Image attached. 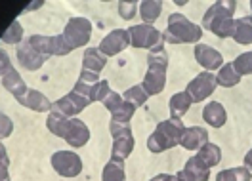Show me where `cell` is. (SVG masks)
Instances as JSON below:
<instances>
[{
	"mask_svg": "<svg viewBox=\"0 0 252 181\" xmlns=\"http://www.w3.org/2000/svg\"><path fill=\"white\" fill-rule=\"evenodd\" d=\"M147 65H162V67H168V54L164 50V46H155L153 50H149V56H147Z\"/></svg>",
	"mask_w": 252,
	"mask_h": 181,
	"instance_id": "32",
	"label": "cell"
},
{
	"mask_svg": "<svg viewBox=\"0 0 252 181\" xmlns=\"http://www.w3.org/2000/svg\"><path fill=\"white\" fill-rule=\"evenodd\" d=\"M12 121L6 117V115H2V137H6V136H10L12 134Z\"/></svg>",
	"mask_w": 252,
	"mask_h": 181,
	"instance_id": "38",
	"label": "cell"
},
{
	"mask_svg": "<svg viewBox=\"0 0 252 181\" xmlns=\"http://www.w3.org/2000/svg\"><path fill=\"white\" fill-rule=\"evenodd\" d=\"M216 82L221 88H233L241 82V75L235 71L233 61L231 63H223V67L220 69V73L216 75Z\"/></svg>",
	"mask_w": 252,
	"mask_h": 181,
	"instance_id": "24",
	"label": "cell"
},
{
	"mask_svg": "<svg viewBox=\"0 0 252 181\" xmlns=\"http://www.w3.org/2000/svg\"><path fill=\"white\" fill-rule=\"evenodd\" d=\"M21 38H23V29H21V23L14 21L8 29L2 32V42L4 44H21Z\"/></svg>",
	"mask_w": 252,
	"mask_h": 181,
	"instance_id": "30",
	"label": "cell"
},
{
	"mask_svg": "<svg viewBox=\"0 0 252 181\" xmlns=\"http://www.w3.org/2000/svg\"><path fill=\"white\" fill-rule=\"evenodd\" d=\"M143 90L147 91V95H157L164 90L166 86V67L162 65H147V73L142 82Z\"/></svg>",
	"mask_w": 252,
	"mask_h": 181,
	"instance_id": "14",
	"label": "cell"
},
{
	"mask_svg": "<svg viewBox=\"0 0 252 181\" xmlns=\"http://www.w3.org/2000/svg\"><path fill=\"white\" fill-rule=\"evenodd\" d=\"M101 180L103 181H125V160H117V158H111L109 162L103 166L101 172Z\"/></svg>",
	"mask_w": 252,
	"mask_h": 181,
	"instance_id": "26",
	"label": "cell"
},
{
	"mask_svg": "<svg viewBox=\"0 0 252 181\" xmlns=\"http://www.w3.org/2000/svg\"><path fill=\"white\" fill-rule=\"evenodd\" d=\"M128 34H130V46L134 48H142V50H153L155 46L164 44V34L153 25H134L130 27Z\"/></svg>",
	"mask_w": 252,
	"mask_h": 181,
	"instance_id": "6",
	"label": "cell"
},
{
	"mask_svg": "<svg viewBox=\"0 0 252 181\" xmlns=\"http://www.w3.org/2000/svg\"><path fill=\"white\" fill-rule=\"evenodd\" d=\"M17 101L23 107L34 111V113H48V111H52V105H54V103H50V99H48L44 93L31 90V88L25 91L23 95H19Z\"/></svg>",
	"mask_w": 252,
	"mask_h": 181,
	"instance_id": "19",
	"label": "cell"
},
{
	"mask_svg": "<svg viewBox=\"0 0 252 181\" xmlns=\"http://www.w3.org/2000/svg\"><path fill=\"white\" fill-rule=\"evenodd\" d=\"M216 86H218L216 75H212L208 71H203V73H199L189 82L186 91L191 95L193 103H201V101H205L208 95H212V91L216 90Z\"/></svg>",
	"mask_w": 252,
	"mask_h": 181,
	"instance_id": "12",
	"label": "cell"
},
{
	"mask_svg": "<svg viewBox=\"0 0 252 181\" xmlns=\"http://www.w3.org/2000/svg\"><path fill=\"white\" fill-rule=\"evenodd\" d=\"M252 174L247 166H239V168H227V170H221L220 174L216 176V181H251Z\"/></svg>",
	"mask_w": 252,
	"mask_h": 181,
	"instance_id": "28",
	"label": "cell"
},
{
	"mask_svg": "<svg viewBox=\"0 0 252 181\" xmlns=\"http://www.w3.org/2000/svg\"><path fill=\"white\" fill-rule=\"evenodd\" d=\"M184 130H186L184 121H178V119L158 122L155 132L147 137V149L151 152H162L174 149L176 145H180V137H182Z\"/></svg>",
	"mask_w": 252,
	"mask_h": 181,
	"instance_id": "3",
	"label": "cell"
},
{
	"mask_svg": "<svg viewBox=\"0 0 252 181\" xmlns=\"http://www.w3.org/2000/svg\"><path fill=\"white\" fill-rule=\"evenodd\" d=\"M134 113H136V107L132 105V103H128V101H125L123 105H121L119 109H117V111H115V113H113L111 121L119 122V124H128V122L132 121Z\"/></svg>",
	"mask_w": 252,
	"mask_h": 181,
	"instance_id": "31",
	"label": "cell"
},
{
	"mask_svg": "<svg viewBox=\"0 0 252 181\" xmlns=\"http://www.w3.org/2000/svg\"><path fill=\"white\" fill-rule=\"evenodd\" d=\"M107 65V58L99 52V48H88L82 56V69L92 71V73H101V69Z\"/></svg>",
	"mask_w": 252,
	"mask_h": 181,
	"instance_id": "23",
	"label": "cell"
},
{
	"mask_svg": "<svg viewBox=\"0 0 252 181\" xmlns=\"http://www.w3.org/2000/svg\"><path fill=\"white\" fill-rule=\"evenodd\" d=\"M0 75H2V86L6 88V90L10 91L14 97H19V95H23L25 91L29 90L27 86H25V80L19 76L16 69H14V65L10 63L8 60V54L2 50V54H0Z\"/></svg>",
	"mask_w": 252,
	"mask_h": 181,
	"instance_id": "9",
	"label": "cell"
},
{
	"mask_svg": "<svg viewBox=\"0 0 252 181\" xmlns=\"http://www.w3.org/2000/svg\"><path fill=\"white\" fill-rule=\"evenodd\" d=\"M245 166H247L252 172V149L247 152V156H245Z\"/></svg>",
	"mask_w": 252,
	"mask_h": 181,
	"instance_id": "39",
	"label": "cell"
},
{
	"mask_svg": "<svg viewBox=\"0 0 252 181\" xmlns=\"http://www.w3.org/2000/svg\"><path fill=\"white\" fill-rule=\"evenodd\" d=\"M233 67L239 75H252V52H245L233 60Z\"/></svg>",
	"mask_w": 252,
	"mask_h": 181,
	"instance_id": "33",
	"label": "cell"
},
{
	"mask_svg": "<svg viewBox=\"0 0 252 181\" xmlns=\"http://www.w3.org/2000/svg\"><path fill=\"white\" fill-rule=\"evenodd\" d=\"M168 178H170V174H158V176H155L153 180L149 181H168Z\"/></svg>",
	"mask_w": 252,
	"mask_h": 181,
	"instance_id": "40",
	"label": "cell"
},
{
	"mask_svg": "<svg viewBox=\"0 0 252 181\" xmlns=\"http://www.w3.org/2000/svg\"><path fill=\"white\" fill-rule=\"evenodd\" d=\"M92 101L84 95H80L77 91H71L67 95H63L62 99H58L54 105H52V111L50 113H56L60 117H65V119H75L79 113H82L86 107L90 105Z\"/></svg>",
	"mask_w": 252,
	"mask_h": 181,
	"instance_id": "10",
	"label": "cell"
},
{
	"mask_svg": "<svg viewBox=\"0 0 252 181\" xmlns=\"http://www.w3.org/2000/svg\"><path fill=\"white\" fill-rule=\"evenodd\" d=\"M162 12V2L158 0H143L140 4V15L145 25H153Z\"/></svg>",
	"mask_w": 252,
	"mask_h": 181,
	"instance_id": "25",
	"label": "cell"
},
{
	"mask_svg": "<svg viewBox=\"0 0 252 181\" xmlns=\"http://www.w3.org/2000/svg\"><path fill=\"white\" fill-rule=\"evenodd\" d=\"M168 181H184V180H182V178H178V176H170Z\"/></svg>",
	"mask_w": 252,
	"mask_h": 181,
	"instance_id": "41",
	"label": "cell"
},
{
	"mask_svg": "<svg viewBox=\"0 0 252 181\" xmlns=\"http://www.w3.org/2000/svg\"><path fill=\"white\" fill-rule=\"evenodd\" d=\"M101 103H103V107H105L111 115H113V113H115L119 107L125 103V99H123V95H121V93H117V91L111 90V93L105 97V99H103V101H101Z\"/></svg>",
	"mask_w": 252,
	"mask_h": 181,
	"instance_id": "36",
	"label": "cell"
},
{
	"mask_svg": "<svg viewBox=\"0 0 252 181\" xmlns=\"http://www.w3.org/2000/svg\"><path fill=\"white\" fill-rule=\"evenodd\" d=\"M191 105H193V99H191V95H189L188 91L174 93L172 97H170V103H168V107H170V117L182 121V117L191 109Z\"/></svg>",
	"mask_w": 252,
	"mask_h": 181,
	"instance_id": "21",
	"label": "cell"
},
{
	"mask_svg": "<svg viewBox=\"0 0 252 181\" xmlns=\"http://www.w3.org/2000/svg\"><path fill=\"white\" fill-rule=\"evenodd\" d=\"M128 46H130V34H128V30L115 29L111 30L109 34L99 42V52L105 58H113V56L125 52Z\"/></svg>",
	"mask_w": 252,
	"mask_h": 181,
	"instance_id": "13",
	"label": "cell"
},
{
	"mask_svg": "<svg viewBox=\"0 0 252 181\" xmlns=\"http://www.w3.org/2000/svg\"><path fill=\"white\" fill-rule=\"evenodd\" d=\"M208 143V132L201 126H191L182 132L180 137V145L188 151H199L201 147H205Z\"/></svg>",
	"mask_w": 252,
	"mask_h": 181,
	"instance_id": "18",
	"label": "cell"
},
{
	"mask_svg": "<svg viewBox=\"0 0 252 181\" xmlns=\"http://www.w3.org/2000/svg\"><path fill=\"white\" fill-rule=\"evenodd\" d=\"M197 156H199L208 168H212V166H218V164H220L221 151L218 145H214V143L208 141L205 147H201V149L197 151Z\"/></svg>",
	"mask_w": 252,
	"mask_h": 181,
	"instance_id": "27",
	"label": "cell"
},
{
	"mask_svg": "<svg viewBox=\"0 0 252 181\" xmlns=\"http://www.w3.org/2000/svg\"><path fill=\"white\" fill-rule=\"evenodd\" d=\"M52 168L62 178H77L82 172V160L73 151H56L52 154Z\"/></svg>",
	"mask_w": 252,
	"mask_h": 181,
	"instance_id": "11",
	"label": "cell"
},
{
	"mask_svg": "<svg viewBox=\"0 0 252 181\" xmlns=\"http://www.w3.org/2000/svg\"><path fill=\"white\" fill-rule=\"evenodd\" d=\"M237 2L235 0H218L214 2L203 15V27L214 32L220 38H229L233 36L235 30V14Z\"/></svg>",
	"mask_w": 252,
	"mask_h": 181,
	"instance_id": "1",
	"label": "cell"
},
{
	"mask_svg": "<svg viewBox=\"0 0 252 181\" xmlns=\"http://www.w3.org/2000/svg\"><path fill=\"white\" fill-rule=\"evenodd\" d=\"M46 126L54 136L63 137L73 149L84 147L88 143V139H90L88 126L82 121H79V119H65V117L56 115V113H50Z\"/></svg>",
	"mask_w": 252,
	"mask_h": 181,
	"instance_id": "2",
	"label": "cell"
},
{
	"mask_svg": "<svg viewBox=\"0 0 252 181\" xmlns=\"http://www.w3.org/2000/svg\"><path fill=\"white\" fill-rule=\"evenodd\" d=\"M138 2L136 0H130V2H119V14H121V17L123 19H126V21H130L134 15H136V10H138Z\"/></svg>",
	"mask_w": 252,
	"mask_h": 181,
	"instance_id": "35",
	"label": "cell"
},
{
	"mask_svg": "<svg viewBox=\"0 0 252 181\" xmlns=\"http://www.w3.org/2000/svg\"><path fill=\"white\" fill-rule=\"evenodd\" d=\"M63 36L73 50L82 48L90 42L92 36V23L86 17H71L63 29Z\"/></svg>",
	"mask_w": 252,
	"mask_h": 181,
	"instance_id": "7",
	"label": "cell"
},
{
	"mask_svg": "<svg viewBox=\"0 0 252 181\" xmlns=\"http://www.w3.org/2000/svg\"><path fill=\"white\" fill-rule=\"evenodd\" d=\"M147 91L143 90V86L142 84H138V86H132L130 90H126L125 91V95H123V99L125 101H128V103H132L134 107H140L143 105L145 101H147Z\"/></svg>",
	"mask_w": 252,
	"mask_h": 181,
	"instance_id": "29",
	"label": "cell"
},
{
	"mask_svg": "<svg viewBox=\"0 0 252 181\" xmlns=\"http://www.w3.org/2000/svg\"><path fill=\"white\" fill-rule=\"evenodd\" d=\"M162 34L170 44H195L203 38V29L191 23L184 14H172L168 17V27Z\"/></svg>",
	"mask_w": 252,
	"mask_h": 181,
	"instance_id": "4",
	"label": "cell"
},
{
	"mask_svg": "<svg viewBox=\"0 0 252 181\" xmlns=\"http://www.w3.org/2000/svg\"><path fill=\"white\" fill-rule=\"evenodd\" d=\"M109 93H111L109 82H107V80H99L97 84H94V88H92L90 101H92V103H94V101H103V99H105Z\"/></svg>",
	"mask_w": 252,
	"mask_h": 181,
	"instance_id": "34",
	"label": "cell"
},
{
	"mask_svg": "<svg viewBox=\"0 0 252 181\" xmlns=\"http://www.w3.org/2000/svg\"><path fill=\"white\" fill-rule=\"evenodd\" d=\"M80 80H84V82H88V84H97V82H99V75H97V73H92V71L82 69Z\"/></svg>",
	"mask_w": 252,
	"mask_h": 181,
	"instance_id": "37",
	"label": "cell"
},
{
	"mask_svg": "<svg viewBox=\"0 0 252 181\" xmlns=\"http://www.w3.org/2000/svg\"><path fill=\"white\" fill-rule=\"evenodd\" d=\"M111 136H113V149H111V158L117 160H126L132 151H134V136L128 124H119L111 121L109 124Z\"/></svg>",
	"mask_w": 252,
	"mask_h": 181,
	"instance_id": "5",
	"label": "cell"
},
{
	"mask_svg": "<svg viewBox=\"0 0 252 181\" xmlns=\"http://www.w3.org/2000/svg\"><path fill=\"white\" fill-rule=\"evenodd\" d=\"M195 60H197V63L201 67H205L208 73H212V71L223 67V58H221L220 52L206 44L195 46Z\"/></svg>",
	"mask_w": 252,
	"mask_h": 181,
	"instance_id": "15",
	"label": "cell"
},
{
	"mask_svg": "<svg viewBox=\"0 0 252 181\" xmlns=\"http://www.w3.org/2000/svg\"><path fill=\"white\" fill-rule=\"evenodd\" d=\"M231 38L241 46L252 44V15H245L241 19H235V30H233Z\"/></svg>",
	"mask_w": 252,
	"mask_h": 181,
	"instance_id": "22",
	"label": "cell"
},
{
	"mask_svg": "<svg viewBox=\"0 0 252 181\" xmlns=\"http://www.w3.org/2000/svg\"><path fill=\"white\" fill-rule=\"evenodd\" d=\"M251 8H252V2H251Z\"/></svg>",
	"mask_w": 252,
	"mask_h": 181,
	"instance_id": "42",
	"label": "cell"
},
{
	"mask_svg": "<svg viewBox=\"0 0 252 181\" xmlns=\"http://www.w3.org/2000/svg\"><path fill=\"white\" fill-rule=\"evenodd\" d=\"M31 46L40 54V56H67L73 48L65 40L63 34L58 36H40V34H32L29 38Z\"/></svg>",
	"mask_w": 252,
	"mask_h": 181,
	"instance_id": "8",
	"label": "cell"
},
{
	"mask_svg": "<svg viewBox=\"0 0 252 181\" xmlns=\"http://www.w3.org/2000/svg\"><path fill=\"white\" fill-rule=\"evenodd\" d=\"M203 121L208 124V126H212V128H221L225 121H227V113H225V109L221 103L218 101H210L208 105H205L203 109Z\"/></svg>",
	"mask_w": 252,
	"mask_h": 181,
	"instance_id": "20",
	"label": "cell"
},
{
	"mask_svg": "<svg viewBox=\"0 0 252 181\" xmlns=\"http://www.w3.org/2000/svg\"><path fill=\"white\" fill-rule=\"evenodd\" d=\"M16 56H17V60H19V63H21L25 69H29V71L40 69V67L44 65V61H46V56H40V54L31 46L29 40H25V42H21V44L17 46Z\"/></svg>",
	"mask_w": 252,
	"mask_h": 181,
	"instance_id": "16",
	"label": "cell"
},
{
	"mask_svg": "<svg viewBox=\"0 0 252 181\" xmlns=\"http://www.w3.org/2000/svg\"><path fill=\"white\" fill-rule=\"evenodd\" d=\"M176 176L182 178L184 181H208L210 168L206 166L205 162L195 154V156H191L188 162H186V168L182 172H178Z\"/></svg>",
	"mask_w": 252,
	"mask_h": 181,
	"instance_id": "17",
	"label": "cell"
}]
</instances>
